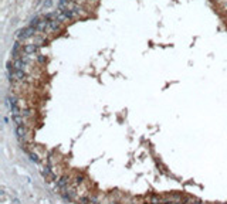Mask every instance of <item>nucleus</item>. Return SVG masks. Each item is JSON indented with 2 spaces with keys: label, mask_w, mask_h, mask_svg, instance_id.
<instances>
[{
  "label": "nucleus",
  "mask_w": 227,
  "mask_h": 204,
  "mask_svg": "<svg viewBox=\"0 0 227 204\" xmlns=\"http://www.w3.org/2000/svg\"><path fill=\"white\" fill-rule=\"evenodd\" d=\"M38 51V45L37 44H27V45H23V52L30 55V54H36Z\"/></svg>",
  "instance_id": "f257e3e1"
},
{
  "label": "nucleus",
  "mask_w": 227,
  "mask_h": 204,
  "mask_svg": "<svg viewBox=\"0 0 227 204\" xmlns=\"http://www.w3.org/2000/svg\"><path fill=\"white\" fill-rule=\"evenodd\" d=\"M51 6V0H47V3H44V7H50Z\"/></svg>",
  "instance_id": "f03ea898"
}]
</instances>
